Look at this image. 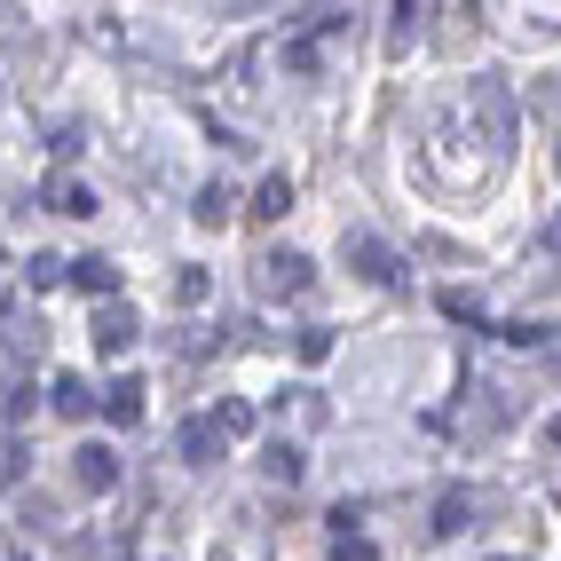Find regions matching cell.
Masks as SVG:
<instances>
[{"label":"cell","instance_id":"cell-1","mask_svg":"<svg viewBox=\"0 0 561 561\" xmlns=\"http://www.w3.org/2000/svg\"><path fill=\"white\" fill-rule=\"evenodd\" d=\"M87 333H95V348H104V356H127V348H135V333H143V317L127 309V301H104Z\"/></svg>","mask_w":561,"mask_h":561},{"label":"cell","instance_id":"cell-2","mask_svg":"<svg viewBox=\"0 0 561 561\" xmlns=\"http://www.w3.org/2000/svg\"><path fill=\"white\" fill-rule=\"evenodd\" d=\"M261 293H301L309 285V253H293V246H270L261 253V270H253Z\"/></svg>","mask_w":561,"mask_h":561},{"label":"cell","instance_id":"cell-3","mask_svg":"<svg viewBox=\"0 0 561 561\" xmlns=\"http://www.w3.org/2000/svg\"><path fill=\"white\" fill-rule=\"evenodd\" d=\"M348 261H356V277H372V285H395V253L372 238V229H348Z\"/></svg>","mask_w":561,"mask_h":561},{"label":"cell","instance_id":"cell-4","mask_svg":"<svg viewBox=\"0 0 561 561\" xmlns=\"http://www.w3.org/2000/svg\"><path fill=\"white\" fill-rule=\"evenodd\" d=\"M48 404H56V419H87V411H95V387H87L80 372H56V380H48Z\"/></svg>","mask_w":561,"mask_h":561},{"label":"cell","instance_id":"cell-5","mask_svg":"<svg viewBox=\"0 0 561 561\" xmlns=\"http://www.w3.org/2000/svg\"><path fill=\"white\" fill-rule=\"evenodd\" d=\"M63 277H72L80 293H104V301H111V293H119V261H104V253H80Z\"/></svg>","mask_w":561,"mask_h":561},{"label":"cell","instance_id":"cell-6","mask_svg":"<svg viewBox=\"0 0 561 561\" xmlns=\"http://www.w3.org/2000/svg\"><path fill=\"white\" fill-rule=\"evenodd\" d=\"M475 104H482V119H490V143H506V135H514V104H506V87H499V80H475Z\"/></svg>","mask_w":561,"mask_h":561},{"label":"cell","instance_id":"cell-7","mask_svg":"<svg viewBox=\"0 0 561 561\" xmlns=\"http://www.w3.org/2000/svg\"><path fill=\"white\" fill-rule=\"evenodd\" d=\"M198 222H206V229H229V222H238V190H229V182H206V190H198V206H190Z\"/></svg>","mask_w":561,"mask_h":561},{"label":"cell","instance_id":"cell-8","mask_svg":"<svg viewBox=\"0 0 561 561\" xmlns=\"http://www.w3.org/2000/svg\"><path fill=\"white\" fill-rule=\"evenodd\" d=\"M104 419H111V427H135V419H143V380H111V387H104Z\"/></svg>","mask_w":561,"mask_h":561},{"label":"cell","instance_id":"cell-9","mask_svg":"<svg viewBox=\"0 0 561 561\" xmlns=\"http://www.w3.org/2000/svg\"><path fill=\"white\" fill-rule=\"evenodd\" d=\"M467 522H475V499H467V490H443V506H435V538H458Z\"/></svg>","mask_w":561,"mask_h":561},{"label":"cell","instance_id":"cell-10","mask_svg":"<svg viewBox=\"0 0 561 561\" xmlns=\"http://www.w3.org/2000/svg\"><path fill=\"white\" fill-rule=\"evenodd\" d=\"M48 206H56V214H95V190L72 182V175H56V182H48Z\"/></svg>","mask_w":561,"mask_h":561},{"label":"cell","instance_id":"cell-11","mask_svg":"<svg viewBox=\"0 0 561 561\" xmlns=\"http://www.w3.org/2000/svg\"><path fill=\"white\" fill-rule=\"evenodd\" d=\"M293 206V182L285 175H261V190H253V222H277Z\"/></svg>","mask_w":561,"mask_h":561},{"label":"cell","instance_id":"cell-12","mask_svg":"<svg viewBox=\"0 0 561 561\" xmlns=\"http://www.w3.org/2000/svg\"><path fill=\"white\" fill-rule=\"evenodd\" d=\"M214 443H222L214 419H190V427H182V458H190V467H214Z\"/></svg>","mask_w":561,"mask_h":561},{"label":"cell","instance_id":"cell-13","mask_svg":"<svg viewBox=\"0 0 561 561\" xmlns=\"http://www.w3.org/2000/svg\"><path fill=\"white\" fill-rule=\"evenodd\" d=\"M80 482H87V490H111V482H119V458L87 443V451H80Z\"/></svg>","mask_w":561,"mask_h":561},{"label":"cell","instance_id":"cell-14","mask_svg":"<svg viewBox=\"0 0 561 561\" xmlns=\"http://www.w3.org/2000/svg\"><path fill=\"white\" fill-rule=\"evenodd\" d=\"M214 435H253V404H238V395H222V411H214Z\"/></svg>","mask_w":561,"mask_h":561},{"label":"cell","instance_id":"cell-15","mask_svg":"<svg viewBox=\"0 0 561 561\" xmlns=\"http://www.w3.org/2000/svg\"><path fill=\"white\" fill-rule=\"evenodd\" d=\"M63 270H72V261H63V253H32V261H24V277L40 285V293H48V285H63Z\"/></svg>","mask_w":561,"mask_h":561},{"label":"cell","instance_id":"cell-16","mask_svg":"<svg viewBox=\"0 0 561 561\" xmlns=\"http://www.w3.org/2000/svg\"><path fill=\"white\" fill-rule=\"evenodd\" d=\"M9 341L40 356V341H48V333H40V317H32V309H9Z\"/></svg>","mask_w":561,"mask_h":561},{"label":"cell","instance_id":"cell-17","mask_svg":"<svg viewBox=\"0 0 561 561\" xmlns=\"http://www.w3.org/2000/svg\"><path fill=\"white\" fill-rule=\"evenodd\" d=\"M261 467H270V475H277V482H293V475H301V451H293V443H277V451H270V458H261Z\"/></svg>","mask_w":561,"mask_h":561},{"label":"cell","instance_id":"cell-18","mask_svg":"<svg viewBox=\"0 0 561 561\" xmlns=\"http://www.w3.org/2000/svg\"><path fill=\"white\" fill-rule=\"evenodd\" d=\"M324 356H333V333H324V324H309V333H301V365H324Z\"/></svg>","mask_w":561,"mask_h":561},{"label":"cell","instance_id":"cell-19","mask_svg":"<svg viewBox=\"0 0 561 561\" xmlns=\"http://www.w3.org/2000/svg\"><path fill=\"white\" fill-rule=\"evenodd\" d=\"M443 309H451V317H475V324H482V301H475L467 285H451V293H443Z\"/></svg>","mask_w":561,"mask_h":561},{"label":"cell","instance_id":"cell-20","mask_svg":"<svg viewBox=\"0 0 561 561\" xmlns=\"http://www.w3.org/2000/svg\"><path fill=\"white\" fill-rule=\"evenodd\" d=\"M175 301H206V270H182L175 277Z\"/></svg>","mask_w":561,"mask_h":561},{"label":"cell","instance_id":"cell-21","mask_svg":"<svg viewBox=\"0 0 561 561\" xmlns=\"http://www.w3.org/2000/svg\"><path fill=\"white\" fill-rule=\"evenodd\" d=\"M333 561H380V553H372L365 538H341V553H333Z\"/></svg>","mask_w":561,"mask_h":561},{"label":"cell","instance_id":"cell-22","mask_svg":"<svg viewBox=\"0 0 561 561\" xmlns=\"http://www.w3.org/2000/svg\"><path fill=\"white\" fill-rule=\"evenodd\" d=\"M546 443H553V451H561V411H553V419H546Z\"/></svg>","mask_w":561,"mask_h":561},{"label":"cell","instance_id":"cell-23","mask_svg":"<svg viewBox=\"0 0 561 561\" xmlns=\"http://www.w3.org/2000/svg\"><path fill=\"white\" fill-rule=\"evenodd\" d=\"M499 561H506V553H499Z\"/></svg>","mask_w":561,"mask_h":561}]
</instances>
